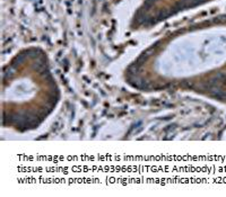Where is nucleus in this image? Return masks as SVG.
Instances as JSON below:
<instances>
[{"label": "nucleus", "mask_w": 226, "mask_h": 197, "mask_svg": "<svg viewBox=\"0 0 226 197\" xmlns=\"http://www.w3.org/2000/svg\"><path fill=\"white\" fill-rule=\"evenodd\" d=\"M170 15H171L170 11H168L166 9H163V10H160V13H158V15H157V18H158V20H162V19L168 18Z\"/></svg>", "instance_id": "f257e3e1"}]
</instances>
